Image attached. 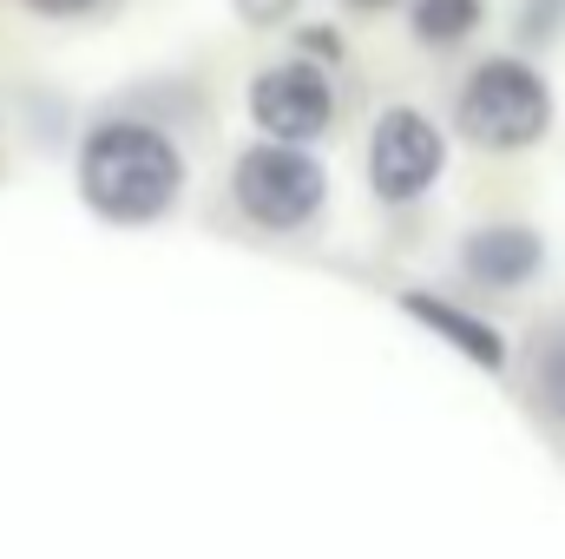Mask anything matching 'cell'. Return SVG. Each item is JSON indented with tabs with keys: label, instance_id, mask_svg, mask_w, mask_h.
Wrapping results in <instances>:
<instances>
[{
	"label": "cell",
	"instance_id": "obj_9",
	"mask_svg": "<svg viewBox=\"0 0 565 559\" xmlns=\"http://www.w3.org/2000/svg\"><path fill=\"white\" fill-rule=\"evenodd\" d=\"M533 395L553 421H565V316L533 336Z\"/></svg>",
	"mask_w": 565,
	"mask_h": 559
},
{
	"label": "cell",
	"instance_id": "obj_4",
	"mask_svg": "<svg viewBox=\"0 0 565 559\" xmlns=\"http://www.w3.org/2000/svg\"><path fill=\"white\" fill-rule=\"evenodd\" d=\"M362 171H369V191L382 204H422L427 191L440 184L447 171V133L440 119L422 106H382L375 126H369V151H362Z\"/></svg>",
	"mask_w": 565,
	"mask_h": 559
},
{
	"label": "cell",
	"instance_id": "obj_14",
	"mask_svg": "<svg viewBox=\"0 0 565 559\" xmlns=\"http://www.w3.org/2000/svg\"><path fill=\"white\" fill-rule=\"evenodd\" d=\"M349 13H382V7H395V0H342Z\"/></svg>",
	"mask_w": 565,
	"mask_h": 559
},
{
	"label": "cell",
	"instance_id": "obj_11",
	"mask_svg": "<svg viewBox=\"0 0 565 559\" xmlns=\"http://www.w3.org/2000/svg\"><path fill=\"white\" fill-rule=\"evenodd\" d=\"M296 60H309V66L335 73V66L349 60V40H342V27H335V20H302V27H296Z\"/></svg>",
	"mask_w": 565,
	"mask_h": 559
},
{
	"label": "cell",
	"instance_id": "obj_5",
	"mask_svg": "<svg viewBox=\"0 0 565 559\" xmlns=\"http://www.w3.org/2000/svg\"><path fill=\"white\" fill-rule=\"evenodd\" d=\"M244 113L270 145H309L316 151V139L335 126V86L309 60H277V66H257Z\"/></svg>",
	"mask_w": 565,
	"mask_h": 559
},
{
	"label": "cell",
	"instance_id": "obj_6",
	"mask_svg": "<svg viewBox=\"0 0 565 559\" xmlns=\"http://www.w3.org/2000/svg\"><path fill=\"white\" fill-rule=\"evenodd\" d=\"M395 309L408 323H422L434 342H447L454 356H467L473 369H487V376H507L513 369V342H507V329L493 316H480V309H467V303H454L440 289H402Z\"/></svg>",
	"mask_w": 565,
	"mask_h": 559
},
{
	"label": "cell",
	"instance_id": "obj_10",
	"mask_svg": "<svg viewBox=\"0 0 565 559\" xmlns=\"http://www.w3.org/2000/svg\"><path fill=\"white\" fill-rule=\"evenodd\" d=\"M513 40H520L526 53L559 46L565 40V0H520V7H513Z\"/></svg>",
	"mask_w": 565,
	"mask_h": 559
},
{
	"label": "cell",
	"instance_id": "obj_2",
	"mask_svg": "<svg viewBox=\"0 0 565 559\" xmlns=\"http://www.w3.org/2000/svg\"><path fill=\"white\" fill-rule=\"evenodd\" d=\"M553 119H559L553 86L526 53L480 60L454 93V133L473 151H533L553 133Z\"/></svg>",
	"mask_w": 565,
	"mask_h": 559
},
{
	"label": "cell",
	"instance_id": "obj_13",
	"mask_svg": "<svg viewBox=\"0 0 565 559\" xmlns=\"http://www.w3.org/2000/svg\"><path fill=\"white\" fill-rule=\"evenodd\" d=\"M20 7H33V13H46V20H86V13H99L106 0H20Z\"/></svg>",
	"mask_w": 565,
	"mask_h": 559
},
{
	"label": "cell",
	"instance_id": "obj_3",
	"mask_svg": "<svg viewBox=\"0 0 565 559\" xmlns=\"http://www.w3.org/2000/svg\"><path fill=\"white\" fill-rule=\"evenodd\" d=\"M231 204H237L257 231L296 238V231H309V224L322 218V204H329V165H322L309 145L257 139L231 158Z\"/></svg>",
	"mask_w": 565,
	"mask_h": 559
},
{
	"label": "cell",
	"instance_id": "obj_12",
	"mask_svg": "<svg viewBox=\"0 0 565 559\" xmlns=\"http://www.w3.org/2000/svg\"><path fill=\"white\" fill-rule=\"evenodd\" d=\"M231 7H237V20L257 27V33H277L282 20L296 13V0H231Z\"/></svg>",
	"mask_w": 565,
	"mask_h": 559
},
{
	"label": "cell",
	"instance_id": "obj_8",
	"mask_svg": "<svg viewBox=\"0 0 565 559\" xmlns=\"http://www.w3.org/2000/svg\"><path fill=\"white\" fill-rule=\"evenodd\" d=\"M487 27V0H408V33L427 53H454Z\"/></svg>",
	"mask_w": 565,
	"mask_h": 559
},
{
	"label": "cell",
	"instance_id": "obj_7",
	"mask_svg": "<svg viewBox=\"0 0 565 559\" xmlns=\"http://www.w3.org/2000/svg\"><path fill=\"white\" fill-rule=\"evenodd\" d=\"M540 271H546V238L533 224L500 218V224H473L460 238V277L473 289H526V283H540Z\"/></svg>",
	"mask_w": 565,
	"mask_h": 559
},
{
	"label": "cell",
	"instance_id": "obj_1",
	"mask_svg": "<svg viewBox=\"0 0 565 559\" xmlns=\"http://www.w3.org/2000/svg\"><path fill=\"white\" fill-rule=\"evenodd\" d=\"M184 184H191V158L158 119L113 113V119H93L79 133L73 191L99 224H119V231L164 224L184 204Z\"/></svg>",
	"mask_w": 565,
	"mask_h": 559
}]
</instances>
